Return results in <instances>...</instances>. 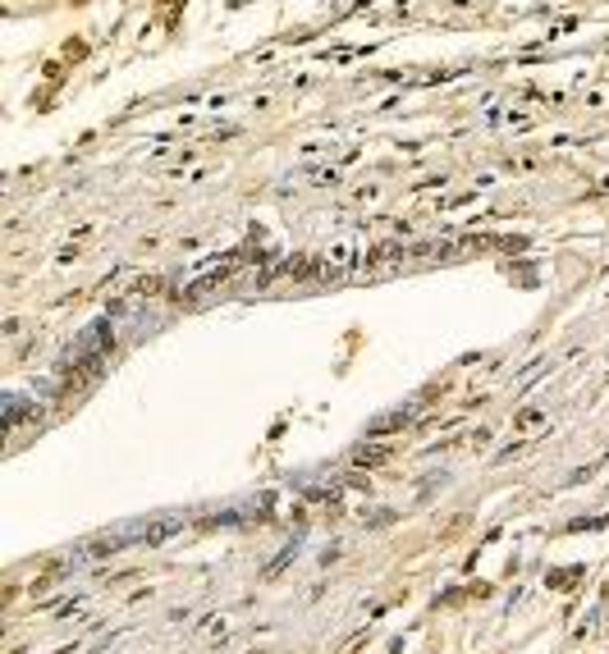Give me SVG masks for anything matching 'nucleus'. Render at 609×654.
<instances>
[{
    "label": "nucleus",
    "instance_id": "obj_1",
    "mask_svg": "<svg viewBox=\"0 0 609 654\" xmlns=\"http://www.w3.org/2000/svg\"><path fill=\"white\" fill-rule=\"evenodd\" d=\"M184 522H188L184 513L133 517V522H124V526H115V531L97 535V540H92L78 558H106V554H120V549H129V545H161V540H170L174 531H184Z\"/></svg>",
    "mask_w": 609,
    "mask_h": 654
},
{
    "label": "nucleus",
    "instance_id": "obj_2",
    "mask_svg": "<svg viewBox=\"0 0 609 654\" xmlns=\"http://www.w3.org/2000/svg\"><path fill=\"white\" fill-rule=\"evenodd\" d=\"M412 407H394V412L376 416V421H366V435H389V430H399V425H408Z\"/></svg>",
    "mask_w": 609,
    "mask_h": 654
},
{
    "label": "nucleus",
    "instance_id": "obj_3",
    "mask_svg": "<svg viewBox=\"0 0 609 654\" xmlns=\"http://www.w3.org/2000/svg\"><path fill=\"white\" fill-rule=\"evenodd\" d=\"M293 554H298V545H289V549H284V554H279V558H275V563H270V567H266V577H275V572H279V567H284V563H289V558H293Z\"/></svg>",
    "mask_w": 609,
    "mask_h": 654
}]
</instances>
